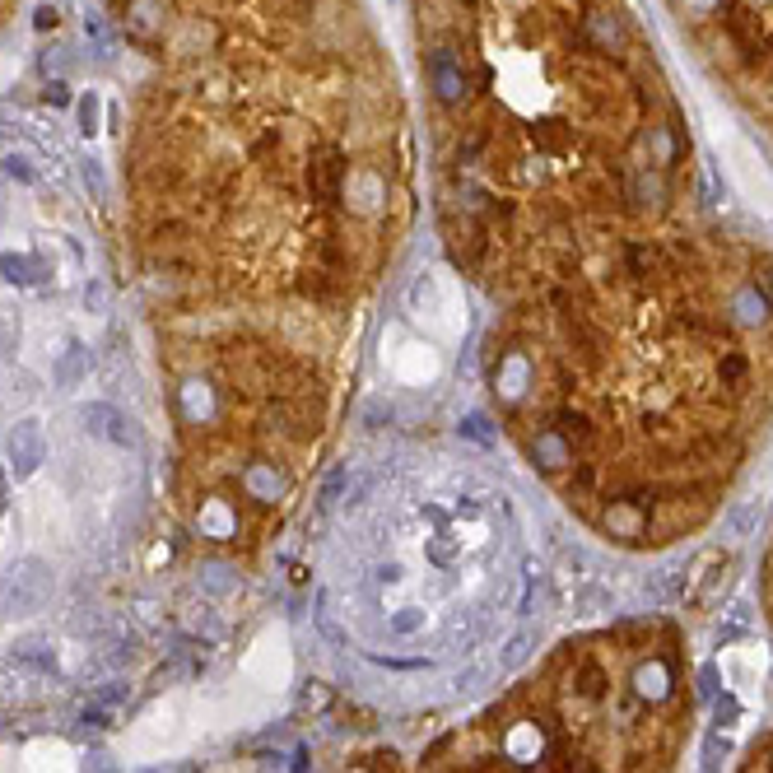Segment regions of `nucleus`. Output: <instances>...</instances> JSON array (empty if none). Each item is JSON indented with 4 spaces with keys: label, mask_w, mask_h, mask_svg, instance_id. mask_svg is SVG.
Listing matches in <instances>:
<instances>
[{
    "label": "nucleus",
    "mask_w": 773,
    "mask_h": 773,
    "mask_svg": "<svg viewBox=\"0 0 773 773\" xmlns=\"http://www.w3.org/2000/svg\"><path fill=\"white\" fill-rule=\"evenodd\" d=\"M84 303H94V308H98V303H103V285H89V289H84Z\"/></svg>",
    "instance_id": "19"
},
{
    "label": "nucleus",
    "mask_w": 773,
    "mask_h": 773,
    "mask_svg": "<svg viewBox=\"0 0 773 773\" xmlns=\"http://www.w3.org/2000/svg\"><path fill=\"white\" fill-rule=\"evenodd\" d=\"M429 89L443 108H457L466 103V70H462V56H452L448 47H434L429 52Z\"/></svg>",
    "instance_id": "7"
},
{
    "label": "nucleus",
    "mask_w": 773,
    "mask_h": 773,
    "mask_svg": "<svg viewBox=\"0 0 773 773\" xmlns=\"http://www.w3.org/2000/svg\"><path fill=\"white\" fill-rule=\"evenodd\" d=\"M0 275H5V280H10V285H33V280H38V261L33 257H24V252H19V257H0Z\"/></svg>",
    "instance_id": "13"
},
{
    "label": "nucleus",
    "mask_w": 773,
    "mask_h": 773,
    "mask_svg": "<svg viewBox=\"0 0 773 773\" xmlns=\"http://www.w3.org/2000/svg\"><path fill=\"white\" fill-rule=\"evenodd\" d=\"M19 350V312L0 308V359H10Z\"/></svg>",
    "instance_id": "14"
},
{
    "label": "nucleus",
    "mask_w": 773,
    "mask_h": 773,
    "mask_svg": "<svg viewBox=\"0 0 773 773\" xmlns=\"http://www.w3.org/2000/svg\"><path fill=\"white\" fill-rule=\"evenodd\" d=\"M84 429L94 438H103V443H112V448H140V429L136 420L126 415V410L108 406V401H89V406L80 410Z\"/></svg>",
    "instance_id": "4"
},
{
    "label": "nucleus",
    "mask_w": 773,
    "mask_h": 773,
    "mask_svg": "<svg viewBox=\"0 0 773 773\" xmlns=\"http://www.w3.org/2000/svg\"><path fill=\"white\" fill-rule=\"evenodd\" d=\"M410 312L420 317L424 326H434V331H457V322H452L448 312H452V299H448V289L438 285V275H420L415 285H410Z\"/></svg>",
    "instance_id": "6"
},
{
    "label": "nucleus",
    "mask_w": 773,
    "mask_h": 773,
    "mask_svg": "<svg viewBox=\"0 0 773 773\" xmlns=\"http://www.w3.org/2000/svg\"><path fill=\"white\" fill-rule=\"evenodd\" d=\"M56 592V569L47 559L28 555L19 559L10 573H5V583H0V620H28V615H38Z\"/></svg>",
    "instance_id": "3"
},
{
    "label": "nucleus",
    "mask_w": 773,
    "mask_h": 773,
    "mask_svg": "<svg viewBox=\"0 0 773 773\" xmlns=\"http://www.w3.org/2000/svg\"><path fill=\"white\" fill-rule=\"evenodd\" d=\"M243 489H247V499H257V503H280L285 499V489H289V480L275 471L271 462H252L243 471Z\"/></svg>",
    "instance_id": "8"
},
{
    "label": "nucleus",
    "mask_w": 773,
    "mask_h": 773,
    "mask_svg": "<svg viewBox=\"0 0 773 773\" xmlns=\"http://www.w3.org/2000/svg\"><path fill=\"white\" fill-rule=\"evenodd\" d=\"M345 191H350V205L359 210V215H378L382 201H387V182H382L373 168H359V173H350Z\"/></svg>",
    "instance_id": "9"
},
{
    "label": "nucleus",
    "mask_w": 773,
    "mask_h": 773,
    "mask_svg": "<svg viewBox=\"0 0 773 773\" xmlns=\"http://www.w3.org/2000/svg\"><path fill=\"white\" fill-rule=\"evenodd\" d=\"M494 396L592 536L685 541L732 503L773 420V261L624 238L597 271L555 275L494 354Z\"/></svg>",
    "instance_id": "1"
},
{
    "label": "nucleus",
    "mask_w": 773,
    "mask_h": 773,
    "mask_svg": "<svg viewBox=\"0 0 773 773\" xmlns=\"http://www.w3.org/2000/svg\"><path fill=\"white\" fill-rule=\"evenodd\" d=\"M760 587H764V615H769V624H773V541H769V555H764V578H760Z\"/></svg>",
    "instance_id": "16"
},
{
    "label": "nucleus",
    "mask_w": 773,
    "mask_h": 773,
    "mask_svg": "<svg viewBox=\"0 0 773 773\" xmlns=\"http://www.w3.org/2000/svg\"><path fill=\"white\" fill-rule=\"evenodd\" d=\"M98 108H103V98L89 89V94L80 98V108H75V112H80V136H94V131H98Z\"/></svg>",
    "instance_id": "15"
},
{
    "label": "nucleus",
    "mask_w": 773,
    "mask_h": 773,
    "mask_svg": "<svg viewBox=\"0 0 773 773\" xmlns=\"http://www.w3.org/2000/svg\"><path fill=\"white\" fill-rule=\"evenodd\" d=\"M201 587L210 592V597H233L238 592V569L233 564H201Z\"/></svg>",
    "instance_id": "12"
},
{
    "label": "nucleus",
    "mask_w": 773,
    "mask_h": 773,
    "mask_svg": "<svg viewBox=\"0 0 773 773\" xmlns=\"http://www.w3.org/2000/svg\"><path fill=\"white\" fill-rule=\"evenodd\" d=\"M47 103H66V84H52V89H47Z\"/></svg>",
    "instance_id": "20"
},
{
    "label": "nucleus",
    "mask_w": 773,
    "mask_h": 773,
    "mask_svg": "<svg viewBox=\"0 0 773 773\" xmlns=\"http://www.w3.org/2000/svg\"><path fill=\"white\" fill-rule=\"evenodd\" d=\"M5 173H14V177H24V182H33V168H28L24 159H14V154H5Z\"/></svg>",
    "instance_id": "18"
},
{
    "label": "nucleus",
    "mask_w": 773,
    "mask_h": 773,
    "mask_svg": "<svg viewBox=\"0 0 773 773\" xmlns=\"http://www.w3.org/2000/svg\"><path fill=\"white\" fill-rule=\"evenodd\" d=\"M5 457H10V471L14 480H28V475L38 471L47 462V434H42L38 420H19L5 438Z\"/></svg>",
    "instance_id": "5"
},
{
    "label": "nucleus",
    "mask_w": 773,
    "mask_h": 773,
    "mask_svg": "<svg viewBox=\"0 0 773 773\" xmlns=\"http://www.w3.org/2000/svg\"><path fill=\"white\" fill-rule=\"evenodd\" d=\"M736 773H773V722L746 746V755H741Z\"/></svg>",
    "instance_id": "11"
},
{
    "label": "nucleus",
    "mask_w": 773,
    "mask_h": 773,
    "mask_svg": "<svg viewBox=\"0 0 773 773\" xmlns=\"http://www.w3.org/2000/svg\"><path fill=\"white\" fill-rule=\"evenodd\" d=\"M89 378V350H84L80 340H70L66 350L56 354V364H52V382L61 387V392H75L80 382Z\"/></svg>",
    "instance_id": "10"
},
{
    "label": "nucleus",
    "mask_w": 773,
    "mask_h": 773,
    "mask_svg": "<svg viewBox=\"0 0 773 773\" xmlns=\"http://www.w3.org/2000/svg\"><path fill=\"white\" fill-rule=\"evenodd\" d=\"M690 732V643L671 620L638 615L555 643L424 773H680Z\"/></svg>",
    "instance_id": "2"
},
{
    "label": "nucleus",
    "mask_w": 773,
    "mask_h": 773,
    "mask_svg": "<svg viewBox=\"0 0 773 773\" xmlns=\"http://www.w3.org/2000/svg\"><path fill=\"white\" fill-rule=\"evenodd\" d=\"M80 173H84V187H94V201H103V196H108V182H103V168H98V163L89 159V163L80 168Z\"/></svg>",
    "instance_id": "17"
}]
</instances>
